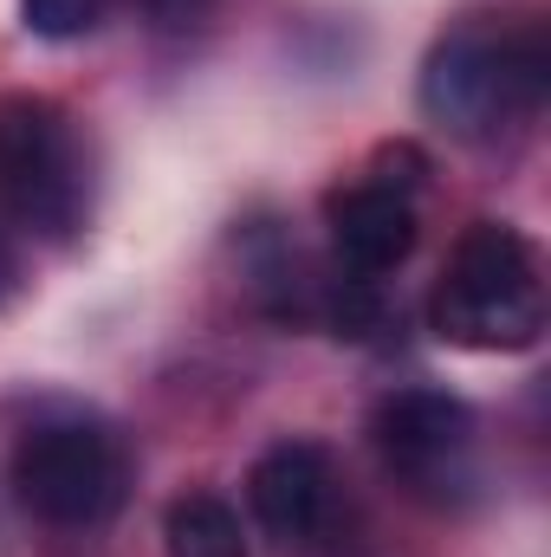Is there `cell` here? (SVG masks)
Here are the masks:
<instances>
[{
    "mask_svg": "<svg viewBox=\"0 0 551 557\" xmlns=\"http://www.w3.org/2000/svg\"><path fill=\"white\" fill-rule=\"evenodd\" d=\"M0 201L39 240H72L91 214V175L52 98H0Z\"/></svg>",
    "mask_w": 551,
    "mask_h": 557,
    "instance_id": "3",
    "label": "cell"
},
{
    "mask_svg": "<svg viewBox=\"0 0 551 557\" xmlns=\"http://www.w3.org/2000/svg\"><path fill=\"white\" fill-rule=\"evenodd\" d=\"M124 447L91 421H39L13 447V493L46 525H105L124 506Z\"/></svg>",
    "mask_w": 551,
    "mask_h": 557,
    "instance_id": "4",
    "label": "cell"
},
{
    "mask_svg": "<svg viewBox=\"0 0 551 557\" xmlns=\"http://www.w3.org/2000/svg\"><path fill=\"white\" fill-rule=\"evenodd\" d=\"M143 7H149L156 20H182V13H195L201 0H143Z\"/></svg>",
    "mask_w": 551,
    "mask_h": 557,
    "instance_id": "11",
    "label": "cell"
},
{
    "mask_svg": "<svg viewBox=\"0 0 551 557\" xmlns=\"http://www.w3.org/2000/svg\"><path fill=\"white\" fill-rule=\"evenodd\" d=\"M325 221H331V247H338L344 273L357 278L396 273L415 253V201L396 188H377V182L338 188L325 201Z\"/></svg>",
    "mask_w": 551,
    "mask_h": 557,
    "instance_id": "7",
    "label": "cell"
},
{
    "mask_svg": "<svg viewBox=\"0 0 551 557\" xmlns=\"http://www.w3.org/2000/svg\"><path fill=\"white\" fill-rule=\"evenodd\" d=\"M428 318L434 337L461 350H532L546 331V278L532 240L506 221H474L448 253Z\"/></svg>",
    "mask_w": 551,
    "mask_h": 557,
    "instance_id": "2",
    "label": "cell"
},
{
    "mask_svg": "<svg viewBox=\"0 0 551 557\" xmlns=\"http://www.w3.org/2000/svg\"><path fill=\"white\" fill-rule=\"evenodd\" d=\"M162 539H169V557H247V539H241L234 506L215 499V493L175 499L169 519H162Z\"/></svg>",
    "mask_w": 551,
    "mask_h": 557,
    "instance_id": "8",
    "label": "cell"
},
{
    "mask_svg": "<svg viewBox=\"0 0 551 557\" xmlns=\"http://www.w3.org/2000/svg\"><path fill=\"white\" fill-rule=\"evenodd\" d=\"M546 33L539 26H454L421 65V111L461 143H487L546 104Z\"/></svg>",
    "mask_w": 551,
    "mask_h": 557,
    "instance_id": "1",
    "label": "cell"
},
{
    "mask_svg": "<svg viewBox=\"0 0 551 557\" xmlns=\"http://www.w3.org/2000/svg\"><path fill=\"white\" fill-rule=\"evenodd\" d=\"M98 13H105V0H20V20L39 39H85L98 26Z\"/></svg>",
    "mask_w": 551,
    "mask_h": 557,
    "instance_id": "9",
    "label": "cell"
},
{
    "mask_svg": "<svg viewBox=\"0 0 551 557\" xmlns=\"http://www.w3.org/2000/svg\"><path fill=\"white\" fill-rule=\"evenodd\" d=\"M421 169H428V162L415 156L409 143H390V149H377V175H370V182H377V188H396V195H409L415 182H421Z\"/></svg>",
    "mask_w": 551,
    "mask_h": 557,
    "instance_id": "10",
    "label": "cell"
},
{
    "mask_svg": "<svg viewBox=\"0 0 551 557\" xmlns=\"http://www.w3.org/2000/svg\"><path fill=\"white\" fill-rule=\"evenodd\" d=\"M370 434L383 467L421 499H454L461 486H474V416L448 389H396Z\"/></svg>",
    "mask_w": 551,
    "mask_h": 557,
    "instance_id": "5",
    "label": "cell"
},
{
    "mask_svg": "<svg viewBox=\"0 0 551 557\" xmlns=\"http://www.w3.org/2000/svg\"><path fill=\"white\" fill-rule=\"evenodd\" d=\"M7 292H13V253L0 247V298H7Z\"/></svg>",
    "mask_w": 551,
    "mask_h": 557,
    "instance_id": "12",
    "label": "cell"
},
{
    "mask_svg": "<svg viewBox=\"0 0 551 557\" xmlns=\"http://www.w3.org/2000/svg\"><path fill=\"white\" fill-rule=\"evenodd\" d=\"M247 499H254L260 532L273 539L279 552H305L331 525L338 467H331V454L318 441H279V447L260 454V467L247 480Z\"/></svg>",
    "mask_w": 551,
    "mask_h": 557,
    "instance_id": "6",
    "label": "cell"
}]
</instances>
